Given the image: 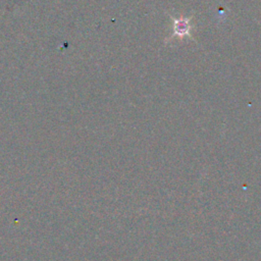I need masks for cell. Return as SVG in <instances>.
Returning a JSON list of instances; mask_svg holds the SVG:
<instances>
[{
  "label": "cell",
  "mask_w": 261,
  "mask_h": 261,
  "mask_svg": "<svg viewBox=\"0 0 261 261\" xmlns=\"http://www.w3.org/2000/svg\"><path fill=\"white\" fill-rule=\"evenodd\" d=\"M192 23L191 18L187 17H180V18H174L173 19V34L171 38L178 37V38H188L191 36L192 31Z\"/></svg>",
  "instance_id": "cell-1"
}]
</instances>
